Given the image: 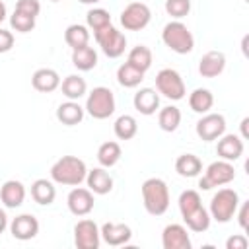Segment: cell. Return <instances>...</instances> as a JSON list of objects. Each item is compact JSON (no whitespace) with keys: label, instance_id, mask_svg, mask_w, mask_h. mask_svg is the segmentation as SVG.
<instances>
[{"label":"cell","instance_id":"cell-42","mask_svg":"<svg viewBox=\"0 0 249 249\" xmlns=\"http://www.w3.org/2000/svg\"><path fill=\"white\" fill-rule=\"evenodd\" d=\"M6 228H8V216H6V212L0 208V233H2Z\"/></svg>","mask_w":249,"mask_h":249},{"label":"cell","instance_id":"cell-22","mask_svg":"<svg viewBox=\"0 0 249 249\" xmlns=\"http://www.w3.org/2000/svg\"><path fill=\"white\" fill-rule=\"evenodd\" d=\"M86 183L93 195H107L113 191V177L109 175V171H105V167L89 169L86 175Z\"/></svg>","mask_w":249,"mask_h":249},{"label":"cell","instance_id":"cell-32","mask_svg":"<svg viewBox=\"0 0 249 249\" xmlns=\"http://www.w3.org/2000/svg\"><path fill=\"white\" fill-rule=\"evenodd\" d=\"M126 62L146 74V72L150 70V66H152V51H150L146 45H136V47H132V49L128 51Z\"/></svg>","mask_w":249,"mask_h":249},{"label":"cell","instance_id":"cell-26","mask_svg":"<svg viewBox=\"0 0 249 249\" xmlns=\"http://www.w3.org/2000/svg\"><path fill=\"white\" fill-rule=\"evenodd\" d=\"M60 89H62V95H64L66 99L78 101L80 97L86 95V91H88V84H86V80H84L82 76H78V74H70V76H66V78L60 82Z\"/></svg>","mask_w":249,"mask_h":249},{"label":"cell","instance_id":"cell-15","mask_svg":"<svg viewBox=\"0 0 249 249\" xmlns=\"http://www.w3.org/2000/svg\"><path fill=\"white\" fill-rule=\"evenodd\" d=\"M10 233L19 241H29L39 233V220L33 214H19L10 222Z\"/></svg>","mask_w":249,"mask_h":249},{"label":"cell","instance_id":"cell-30","mask_svg":"<svg viewBox=\"0 0 249 249\" xmlns=\"http://www.w3.org/2000/svg\"><path fill=\"white\" fill-rule=\"evenodd\" d=\"M158 124L163 132H175L181 124V111L175 105L161 107L158 113Z\"/></svg>","mask_w":249,"mask_h":249},{"label":"cell","instance_id":"cell-24","mask_svg":"<svg viewBox=\"0 0 249 249\" xmlns=\"http://www.w3.org/2000/svg\"><path fill=\"white\" fill-rule=\"evenodd\" d=\"M31 198L41 204V206H49L54 202L56 198V187H54V181H49V179H35L31 183Z\"/></svg>","mask_w":249,"mask_h":249},{"label":"cell","instance_id":"cell-16","mask_svg":"<svg viewBox=\"0 0 249 249\" xmlns=\"http://www.w3.org/2000/svg\"><path fill=\"white\" fill-rule=\"evenodd\" d=\"M161 245L163 249H191V237L185 226L169 224L161 231Z\"/></svg>","mask_w":249,"mask_h":249},{"label":"cell","instance_id":"cell-4","mask_svg":"<svg viewBox=\"0 0 249 249\" xmlns=\"http://www.w3.org/2000/svg\"><path fill=\"white\" fill-rule=\"evenodd\" d=\"M161 41L165 43L167 49H171L177 54H189L195 49V37H193V33L179 19L169 21V23L163 25V29H161Z\"/></svg>","mask_w":249,"mask_h":249},{"label":"cell","instance_id":"cell-46","mask_svg":"<svg viewBox=\"0 0 249 249\" xmlns=\"http://www.w3.org/2000/svg\"><path fill=\"white\" fill-rule=\"evenodd\" d=\"M51 2H60V0H51Z\"/></svg>","mask_w":249,"mask_h":249},{"label":"cell","instance_id":"cell-29","mask_svg":"<svg viewBox=\"0 0 249 249\" xmlns=\"http://www.w3.org/2000/svg\"><path fill=\"white\" fill-rule=\"evenodd\" d=\"M121 156H123V150H121L119 142L109 140V142H103L97 148V161H99L101 167H113V165H117L119 160H121Z\"/></svg>","mask_w":249,"mask_h":249},{"label":"cell","instance_id":"cell-43","mask_svg":"<svg viewBox=\"0 0 249 249\" xmlns=\"http://www.w3.org/2000/svg\"><path fill=\"white\" fill-rule=\"evenodd\" d=\"M247 124H249V117H245L241 121V138H249V132H247Z\"/></svg>","mask_w":249,"mask_h":249},{"label":"cell","instance_id":"cell-6","mask_svg":"<svg viewBox=\"0 0 249 249\" xmlns=\"http://www.w3.org/2000/svg\"><path fill=\"white\" fill-rule=\"evenodd\" d=\"M89 117L97 119V121H103V119H109L113 113H115V95L109 88L105 86H97L93 88L89 93H88V99H86V107Z\"/></svg>","mask_w":249,"mask_h":249},{"label":"cell","instance_id":"cell-1","mask_svg":"<svg viewBox=\"0 0 249 249\" xmlns=\"http://www.w3.org/2000/svg\"><path fill=\"white\" fill-rule=\"evenodd\" d=\"M179 210L187 228L195 233H202L210 228V212L202 206L200 195L195 189H187L179 195Z\"/></svg>","mask_w":249,"mask_h":249},{"label":"cell","instance_id":"cell-27","mask_svg":"<svg viewBox=\"0 0 249 249\" xmlns=\"http://www.w3.org/2000/svg\"><path fill=\"white\" fill-rule=\"evenodd\" d=\"M175 171L181 175V177H196L200 171H202V161L198 156L195 154H181L177 160H175Z\"/></svg>","mask_w":249,"mask_h":249},{"label":"cell","instance_id":"cell-11","mask_svg":"<svg viewBox=\"0 0 249 249\" xmlns=\"http://www.w3.org/2000/svg\"><path fill=\"white\" fill-rule=\"evenodd\" d=\"M99 243H101V235L93 220L84 218L74 226V245L78 249H97Z\"/></svg>","mask_w":249,"mask_h":249},{"label":"cell","instance_id":"cell-3","mask_svg":"<svg viewBox=\"0 0 249 249\" xmlns=\"http://www.w3.org/2000/svg\"><path fill=\"white\" fill-rule=\"evenodd\" d=\"M142 202L148 214L161 216L169 208V187L160 177H150L142 183Z\"/></svg>","mask_w":249,"mask_h":249},{"label":"cell","instance_id":"cell-14","mask_svg":"<svg viewBox=\"0 0 249 249\" xmlns=\"http://www.w3.org/2000/svg\"><path fill=\"white\" fill-rule=\"evenodd\" d=\"M99 235L107 245L121 247V245H126L130 241L132 230H130V226L121 224V222H105L99 230Z\"/></svg>","mask_w":249,"mask_h":249},{"label":"cell","instance_id":"cell-31","mask_svg":"<svg viewBox=\"0 0 249 249\" xmlns=\"http://www.w3.org/2000/svg\"><path fill=\"white\" fill-rule=\"evenodd\" d=\"M64 41L70 49H78L84 45H89V29L82 23H72L64 31Z\"/></svg>","mask_w":249,"mask_h":249},{"label":"cell","instance_id":"cell-19","mask_svg":"<svg viewBox=\"0 0 249 249\" xmlns=\"http://www.w3.org/2000/svg\"><path fill=\"white\" fill-rule=\"evenodd\" d=\"M132 103H134V109L140 113V115H154L158 109H160V93L152 88H140L134 97H132Z\"/></svg>","mask_w":249,"mask_h":249},{"label":"cell","instance_id":"cell-34","mask_svg":"<svg viewBox=\"0 0 249 249\" xmlns=\"http://www.w3.org/2000/svg\"><path fill=\"white\" fill-rule=\"evenodd\" d=\"M113 130H115V136H117L119 140H130V138H134L136 132H138V123H136V119H134L132 115H121V117L115 121Z\"/></svg>","mask_w":249,"mask_h":249},{"label":"cell","instance_id":"cell-9","mask_svg":"<svg viewBox=\"0 0 249 249\" xmlns=\"http://www.w3.org/2000/svg\"><path fill=\"white\" fill-rule=\"evenodd\" d=\"M93 37L97 41V45L101 47L103 54L109 56V58H119L124 49H126V37L123 31H119L113 23L99 29V31H93Z\"/></svg>","mask_w":249,"mask_h":249},{"label":"cell","instance_id":"cell-17","mask_svg":"<svg viewBox=\"0 0 249 249\" xmlns=\"http://www.w3.org/2000/svg\"><path fill=\"white\" fill-rule=\"evenodd\" d=\"M243 138L237 134H222L216 144V154L226 161H235L243 154Z\"/></svg>","mask_w":249,"mask_h":249},{"label":"cell","instance_id":"cell-18","mask_svg":"<svg viewBox=\"0 0 249 249\" xmlns=\"http://www.w3.org/2000/svg\"><path fill=\"white\" fill-rule=\"evenodd\" d=\"M226 68V54L222 51H208L198 62V74L202 78H216Z\"/></svg>","mask_w":249,"mask_h":249},{"label":"cell","instance_id":"cell-13","mask_svg":"<svg viewBox=\"0 0 249 249\" xmlns=\"http://www.w3.org/2000/svg\"><path fill=\"white\" fill-rule=\"evenodd\" d=\"M66 204L74 216H88L95 204L93 193L89 189H84V187H74L66 196Z\"/></svg>","mask_w":249,"mask_h":249},{"label":"cell","instance_id":"cell-23","mask_svg":"<svg viewBox=\"0 0 249 249\" xmlns=\"http://www.w3.org/2000/svg\"><path fill=\"white\" fill-rule=\"evenodd\" d=\"M84 113H86V109L78 101H72V99H68L56 107V119L66 126L80 124L84 121Z\"/></svg>","mask_w":249,"mask_h":249},{"label":"cell","instance_id":"cell-28","mask_svg":"<svg viewBox=\"0 0 249 249\" xmlns=\"http://www.w3.org/2000/svg\"><path fill=\"white\" fill-rule=\"evenodd\" d=\"M212 105H214V95H212L210 89H206V88H196V89L191 91V95H189V107H191L195 113L204 115V113H208V111L212 109Z\"/></svg>","mask_w":249,"mask_h":249},{"label":"cell","instance_id":"cell-5","mask_svg":"<svg viewBox=\"0 0 249 249\" xmlns=\"http://www.w3.org/2000/svg\"><path fill=\"white\" fill-rule=\"evenodd\" d=\"M239 206V195L237 191L230 189V187H224V189H218V193H214L212 200H210V218L220 222V224H228L233 216H235V210Z\"/></svg>","mask_w":249,"mask_h":249},{"label":"cell","instance_id":"cell-38","mask_svg":"<svg viewBox=\"0 0 249 249\" xmlns=\"http://www.w3.org/2000/svg\"><path fill=\"white\" fill-rule=\"evenodd\" d=\"M16 10L37 18L39 12H41V4H39V0H18V2H16Z\"/></svg>","mask_w":249,"mask_h":249},{"label":"cell","instance_id":"cell-7","mask_svg":"<svg viewBox=\"0 0 249 249\" xmlns=\"http://www.w3.org/2000/svg\"><path fill=\"white\" fill-rule=\"evenodd\" d=\"M156 89H158V93H161L163 97H167L171 101H179L187 93L181 74L173 68H161L156 74Z\"/></svg>","mask_w":249,"mask_h":249},{"label":"cell","instance_id":"cell-20","mask_svg":"<svg viewBox=\"0 0 249 249\" xmlns=\"http://www.w3.org/2000/svg\"><path fill=\"white\" fill-rule=\"evenodd\" d=\"M0 200L6 208H18L25 200V185L21 181L10 179L0 189Z\"/></svg>","mask_w":249,"mask_h":249},{"label":"cell","instance_id":"cell-33","mask_svg":"<svg viewBox=\"0 0 249 249\" xmlns=\"http://www.w3.org/2000/svg\"><path fill=\"white\" fill-rule=\"evenodd\" d=\"M142 80H144V72L134 68L128 62H124V64H121L117 68V82L123 88H136V86H140Z\"/></svg>","mask_w":249,"mask_h":249},{"label":"cell","instance_id":"cell-37","mask_svg":"<svg viewBox=\"0 0 249 249\" xmlns=\"http://www.w3.org/2000/svg\"><path fill=\"white\" fill-rule=\"evenodd\" d=\"M165 12L171 18L181 19L191 12V0H165Z\"/></svg>","mask_w":249,"mask_h":249},{"label":"cell","instance_id":"cell-44","mask_svg":"<svg viewBox=\"0 0 249 249\" xmlns=\"http://www.w3.org/2000/svg\"><path fill=\"white\" fill-rule=\"evenodd\" d=\"M6 19V4L0 0V23Z\"/></svg>","mask_w":249,"mask_h":249},{"label":"cell","instance_id":"cell-25","mask_svg":"<svg viewBox=\"0 0 249 249\" xmlns=\"http://www.w3.org/2000/svg\"><path fill=\"white\" fill-rule=\"evenodd\" d=\"M72 64L78 70H82V72L93 70L97 66V53H95V49L89 47V45L72 49Z\"/></svg>","mask_w":249,"mask_h":249},{"label":"cell","instance_id":"cell-39","mask_svg":"<svg viewBox=\"0 0 249 249\" xmlns=\"http://www.w3.org/2000/svg\"><path fill=\"white\" fill-rule=\"evenodd\" d=\"M247 245H249V241L243 233H235V235L228 237V241H226V249H247Z\"/></svg>","mask_w":249,"mask_h":249},{"label":"cell","instance_id":"cell-35","mask_svg":"<svg viewBox=\"0 0 249 249\" xmlns=\"http://www.w3.org/2000/svg\"><path fill=\"white\" fill-rule=\"evenodd\" d=\"M86 23H88V29L99 31V29L111 25V14L103 8H93L86 14Z\"/></svg>","mask_w":249,"mask_h":249},{"label":"cell","instance_id":"cell-10","mask_svg":"<svg viewBox=\"0 0 249 249\" xmlns=\"http://www.w3.org/2000/svg\"><path fill=\"white\" fill-rule=\"evenodd\" d=\"M152 19V12L144 2H130L121 12V25L126 31H140Z\"/></svg>","mask_w":249,"mask_h":249},{"label":"cell","instance_id":"cell-40","mask_svg":"<svg viewBox=\"0 0 249 249\" xmlns=\"http://www.w3.org/2000/svg\"><path fill=\"white\" fill-rule=\"evenodd\" d=\"M12 47H14V33L0 27V54L12 51Z\"/></svg>","mask_w":249,"mask_h":249},{"label":"cell","instance_id":"cell-2","mask_svg":"<svg viewBox=\"0 0 249 249\" xmlns=\"http://www.w3.org/2000/svg\"><path fill=\"white\" fill-rule=\"evenodd\" d=\"M88 167L86 161L76 156H62L51 165V179L58 185L78 187L82 181H86Z\"/></svg>","mask_w":249,"mask_h":249},{"label":"cell","instance_id":"cell-36","mask_svg":"<svg viewBox=\"0 0 249 249\" xmlns=\"http://www.w3.org/2000/svg\"><path fill=\"white\" fill-rule=\"evenodd\" d=\"M35 19H37V18H33V16H29V14H23V12H19V10H14V14L10 16V25H12V29H16L18 33H29V31H33V27H35Z\"/></svg>","mask_w":249,"mask_h":249},{"label":"cell","instance_id":"cell-8","mask_svg":"<svg viewBox=\"0 0 249 249\" xmlns=\"http://www.w3.org/2000/svg\"><path fill=\"white\" fill-rule=\"evenodd\" d=\"M233 179H235V169H233L231 161L218 160L206 167V173H204V177H200L198 187L202 191H210L214 187H224V185L231 183Z\"/></svg>","mask_w":249,"mask_h":249},{"label":"cell","instance_id":"cell-41","mask_svg":"<svg viewBox=\"0 0 249 249\" xmlns=\"http://www.w3.org/2000/svg\"><path fill=\"white\" fill-rule=\"evenodd\" d=\"M235 214H237L239 228H241V230H247V226H249V202H243L241 206H237Z\"/></svg>","mask_w":249,"mask_h":249},{"label":"cell","instance_id":"cell-45","mask_svg":"<svg viewBox=\"0 0 249 249\" xmlns=\"http://www.w3.org/2000/svg\"><path fill=\"white\" fill-rule=\"evenodd\" d=\"M82 4H97V2H101V0H80Z\"/></svg>","mask_w":249,"mask_h":249},{"label":"cell","instance_id":"cell-21","mask_svg":"<svg viewBox=\"0 0 249 249\" xmlns=\"http://www.w3.org/2000/svg\"><path fill=\"white\" fill-rule=\"evenodd\" d=\"M31 86L41 93H51L60 88V76L53 68H39L31 76Z\"/></svg>","mask_w":249,"mask_h":249},{"label":"cell","instance_id":"cell-12","mask_svg":"<svg viewBox=\"0 0 249 249\" xmlns=\"http://www.w3.org/2000/svg\"><path fill=\"white\" fill-rule=\"evenodd\" d=\"M226 132V119L220 113H204L196 123V134L204 142L218 140Z\"/></svg>","mask_w":249,"mask_h":249}]
</instances>
